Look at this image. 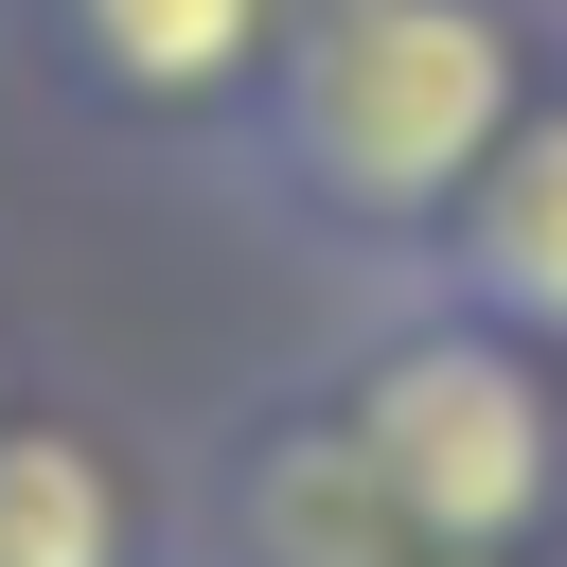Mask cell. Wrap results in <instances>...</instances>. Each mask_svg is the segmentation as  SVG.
Listing matches in <instances>:
<instances>
[{
    "mask_svg": "<svg viewBox=\"0 0 567 567\" xmlns=\"http://www.w3.org/2000/svg\"><path fill=\"white\" fill-rule=\"evenodd\" d=\"M549 71H567L549 0H301L266 106L213 159V195L266 248H301L337 301L408 284L443 248V213L478 195V159L532 124Z\"/></svg>",
    "mask_w": 567,
    "mask_h": 567,
    "instance_id": "6da1fadb",
    "label": "cell"
},
{
    "mask_svg": "<svg viewBox=\"0 0 567 567\" xmlns=\"http://www.w3.org/2000/svg\"><path fill=\"white\" fill-rule=\"evenodd\" d=\"M301 372L443 549H567V354H532L514 319L443 284H354Z\"/></svg>",
    "mask_w": 567,
    "mask_h": 567,
    "instance_id": "7a4b0ae2",
    "label": "cell"
},
{
    "mask_svg": "<svg viewBox=\"0 0 567 567\" xmlns=\"http://www.w3.org/2000/svg\"><path fill=\"white\" fill-rule=\"evenodd\" d=\"M177 549L195 567H567V549H443L337 425V390L284 354L177 443Z\"/></svg>",
    "mask_w": 567,
    "mask_h": 567,
    "instance_id": "3957f363",
    "label": "cell"
},
{
    "mask_svg": "<svg viewBox=\"0 0 567 567\" xmlns=\"http://www.w3.org/2000/svg\"><path fill=\"white\" fill-rule=\"evenodd\" d=\"M284 18L301 0H0V53L71 142L213 177L230 124L266 106V71H284Z\"/></svg>",
    "mask_w": 567,
    "mask_h": 567,
    "instance_id": "277c9868",
    "label": "cell"
},
{
    "mask_svg": "<svg viewBox=\"0 0 567 567\" xmlns=\"http://www.w3.org/2000/svg\"><path fill=\"white\" fill-rule=\"evenodd\" d=\"M0 567H177V461L71 372L0 408Z\"/></svg>",
    "mask_w": 567,
    "mask_h": 567,
    "instance_id": "5b68a950",
    "label": "cell"
},
{
    "mask_svg": "<svg viewBox=\"0 0 567 567\" xmlns=\"http://www.w3.org/2000/svg\"><path fill=\"white\" fill-rule=\"evenodd\" d=\"M408 284H443V301L514 319L532 354H567V71L532 89V124L478 159V195L443 213V248H425Z\"/></svg>",
    "mask_w": 567,
    "mask_h": 567,
    "instance_id": "8992f818",
    "label": "cell"
},
{
    "mask_svg": "<svg viewBox=\"0 0 567 567\" xmlns=\"http://www.w3.org/2000/svg\"><path fill=\"white\" fill-rule=\"evenodd\" d=\"M35 372H53V354H35V319H18V301H0V408H18V390H35Z\"/></svg>",
    "mask_w": 567,
    "mask_h": 567,
    "instance_id": "52a82bcc",
    "label": "cell"
},
{
    "mask_svg": "<svg viewBox=\"0 0 567 567\" xmlns=\"http://www.w3.org/2000/svg\"><path fill=\"white\" fill-rule=\"evenodd\" d=\"M177 567H195V549H177Z\"/></svg>",
    "mask_w": 567,
    "mask_h": 567,
    "instance_id": "ba28073f",
    "label": "cell"
},
{
    "mask_svg": "<svg viewBox=\"0 0 567 567\" xmlns=\"http://www.w3.org/2000/svg\"><path fill=\"white\" fill-rule=\"evenodd\" d=\"M549 18H567V0H549Z\"/></svg>",
    "mask_w": 567,
    "mask_h": 567,
    "instance_id": "9c48e42d",
    "label": "cell"
}]
</instances>
